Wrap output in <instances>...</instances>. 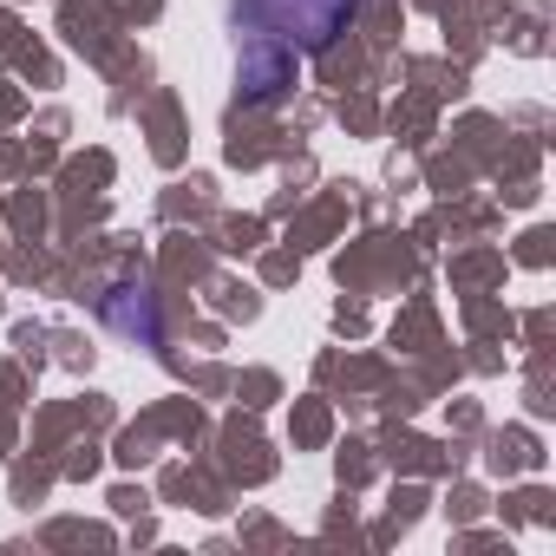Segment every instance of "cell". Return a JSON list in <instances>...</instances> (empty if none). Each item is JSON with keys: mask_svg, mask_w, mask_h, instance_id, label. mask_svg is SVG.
Returning a JSON list of instances; mask_svg holds the SVG:
<instances>
[{"mask_svg": "<svg viewBox=\"0 0 556 556\" xmlns=\"http://www.w3.org/2000/svg\"><path fill=\"white\" fill-rule=\"evenodd\" d=\"M242 21L282 47H328L354 21V0H242Z\"/></svg>", "mask_w": 556, "mask_h": 556, "instance_id": "obj_1", "label": "cell"}, {"mask_svg": "<svg viewBox=\"0 0 556 556\" xmlns=\"http://www.w3.org/2000/svg\"><path fill=\"white\" fill-rule=\"evenodd\" d=\"M236 86H242V99H275L282 86H295V47L255 40V47L242 53V66H236Z\"/></svg>", "mask_w": 556, "mask_h": 556, "instance_id": "obj_2", "label": "cell"}]
</instances>
